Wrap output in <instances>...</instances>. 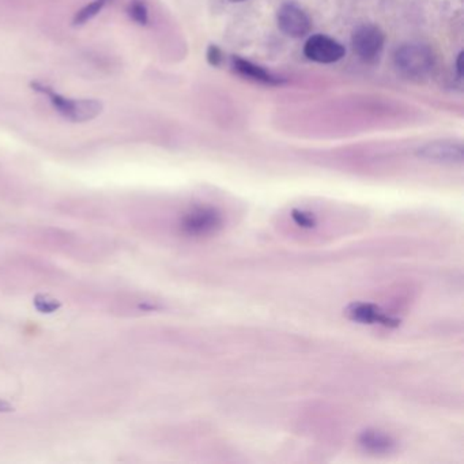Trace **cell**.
I'll return each mask as SVG.
<instances>
[{
    "instance_id": "obj_1",
    "label": "cell",
    "mask_w": 464,
    "mask_h": 464,
    "mask_svg": "<svg viewBox=\"0 0 464 464\" xmlns=\"http://www.w3.org/2000/svg\"><path fill=\"white\" fill-rule=\"evenodd\" d=\"M393 64L407 80L420 81L433 70L434 56L428 45L406 44L396 50Z\"/></svg>"
},
{
    "instance_id": "obj_2",
    "label": "cell",
    "mask_w": 464,
    "mask_h": 464,
    "mask_svg": "<svg viewBox=\"0 0 464 464\" xmlns=\"http://www.w3.org/2000/svg\"><path fill=\"white\" fill-rule=\"evenodd\" d=\"M32 88L44 94L53 102V108L63 118L74 121V123H85L93 121L102 112V104L97 100H72L56 93L53 89L42 83H32Z\"/></svg>"
},
{
    "instance_id": "obj_3",
    "label": "cell",
    "mask_w": 464,
    "mask_h": 464,
    "mask_svg": "<svg viewBox=\"0 0 464 464\" xmlns=\"http://www.w3.org/2000/svg\"><path fill=\"white\" fill-rule=\"evenodd\" d=\"M181 230L191 237L216 235L224 227V217L218 208L198 206L181 218Z\"/></svg>"
},
{
    "instance_id": "obj_4",
    "label": "cell",
    "mask_w": 464,
    "mask_h": 464,
    "mask_svg": "<svg viewBox=\"0 0 464 464\" xmlns=\"http://www.w3.org/2000/svg\"><path fill=\"white\" fill-rule=\"evenodd\" d=\"M385 34L379 26L363 24L352 36V45L358 58L365 63H376L384 50Z\"/></svg>"
},
{
    "instance_id": "obj_5",
    "label": "cell",
    "mask_w": 464,
    "mask_h": 464,
    "mask_svg": "<svg viewBox=\"0 0 464 464\" xmlns=\"http://www.w3.org/2000/svg\"><path fill=\"white\" fill-rule=\"evenodd\" d=\"M279 31L292 39H301L311 32L312 23L305 12L298 5L286 2L276 13Z\"/></svg>"
},
{
    "instance_id": "obj_6",
    "label": "cell",
    "mask_w": 464,
    "mask_h": 464,
    "mask_svg": "<svg viewBox=\"0 0 464 464\" xmlns=\"http://www.w3.org/2000/svg\"><path fill=\"white\" fill-rule=\"evenodd\" d=\"M344 53L346 50L343 45L325 34H314L304 45V55L316 63H336L343 58Z\"/></svg>"
},
{
    "instance_id": "obj_7",
    "label": "cell",
    "mask_w": 464,
    "mask_h": 464,
    "mask_svg": "<svg viewBox=\"0 0 464 464\" xmlns=\"http://www.w3.org/2000/svg\"><path fill=\"white\" fill-rule=\"evenodd\" d=\"M418 156L441 164H460L463 161V149L458 143L433 142L420 149Z\"/></svg>"
},
{
    "instance_id": "obj_8",
    "label": "cell",
    "mask_w": 464,
    "mask_h": 464,
    "mask_svg": "<svg viewBox=\"0 0 464 464\" xmlns=\"http://www.w3.org/2000/svg\"><path fill=\"white\" fill-rule=\"evenodd\" d=\"M233 69L243 77L248 80L255 81V82L265 83V85L278 86L285 82L282 78L276 77V75L268 72L263 67L252 63V62L246 61V59L235 58L232 59Z\"/></svg>"
},
{
    "instance_id": "obj_9",
    "label": "cell",
    "mask_w": 464,
    "mask_h": 464,
    "mask_svg": "<svg viewBox=\"0 0 464 464\" xmlns=\"http://www.w3.org/2000/svg\"><path fill=\"white\" fill-rule=\"evenodd\" d=\"M347 314L354 322L363 323V324H384L391 325L395 320L384 314L377 306L372 304L354 303L347 309Z\"/></svg>"
},
{
    "instance_id": "obj_10",
    "label": "cell",
    "mask_w": 464,
    "mask_h": 464,
    "mask_svg": "<svg viewBox=\"0 0 464 464\" xmlns=\"http://www.w3.org/2000/svg\"><path fill=\"white\" fill-rule=\"evenodd\" d=\"M360 444L369 452H390L393 448V440L380 430H365L360 437Z\"/></svg>"
},
{
    "instance_id": "obj_11",
    "label": "cell",
    "mask_w": 464,
    "mask_h": 464,
    "mask_svg": "<svg viewBox=\"0 0 464 464\" xmlns=\"http://www.w3.org/2000/svg\"><path fill=\"white\" fill-rule=\"evenodd\" d=\"M108 0H94L88 6L81 9L80 12L75 14L74 17V25H85L89 21L93 20L100 12H102V7L105 6Z\"/></svg>"
},
{
    "instance_id": "obj_12",
    "label": "cell",
    "mask_w": 464,
    "mask_h": 464,
    "mask_svg": "<svg viewBox=\"0 0 464 464\" xmlns=\"http://www.w3.org/2000/svg\"><path fill=\"white\" fill-rule=\"evenodd\" d=\"M130 17L138 25H148L149 23V10L146 6L145 0H131L129 10Z\"/></svg>"
},
{
    "instance_id": "obj_13",
    "label": "cell",
    "mask_w": 464,
    "mask_h": 464,
    "mask_svg": "<svg viewBox=\"0 0 464 464\" xmlns=\"http://www.w3.org/2000/svg\"><path fill=\"white\" fill-rule=\"evenodd\" d=\"M293 218L297 222V225L303 227H312L316 224L314 217L312 216L311 213H305V211H295V213H293Z\"/></svg>"
},
{
    "instance_id": "obj_14",
    "label": "cell",
    "mask_w": 464,
    "mask_h": 464,
    "mask_svg": "<svg viewBox=\"0 0 464 464\" xmlns=\"http://www.w3.org/2000/svg\"><path fill=\"white\" fill-rule=\"evenodd\" d=\"M208 62L214 67L221 66L222 62H224V53H222V51L219 50L217 45L211 44L210 47H208Z\"/></svg>"
},
{
    "instance_id": "obj_15",
    "label": "cell",
    "mask_w": 464,
    "mask_h": 464,
    "mask_svg": "<svg viewBox=\"0 0 464 464\" xmlns=\"http://www.w3.org/2000/svg\"><path fill=\"white\" fill-rule=\"evenodd\" d=\"M463 53H459L458 58H456V74L459 78L463 77Z\"/></svg>"
},
{
    "instance_id": "obj_16",
    "label": "cell",
    "mask_w": 464,
    "mask_h": 464,
    "mask_svg": "<svg viewBox=\"0 0 464 464\" xmlns=\"http://www.w3.org/2000/svg\"><path fill=\"white\" fill-rule=\"evenodd\" d=\"M233 4H240V2H244V0H230Z\"/></svg>"
}]
</instances>
